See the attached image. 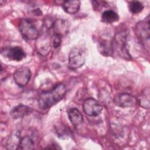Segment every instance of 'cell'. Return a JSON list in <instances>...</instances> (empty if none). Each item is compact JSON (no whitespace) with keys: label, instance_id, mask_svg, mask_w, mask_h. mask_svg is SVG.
<instances>
[{"label":"cell","instance_id":"obj_1","mask_svg":"<svg viewBox=\"0 0 150 150\" xmlns=\"http://www.w3.org/2000/svg\"><path fill=\"white\" fill-rule=\"evenodd\" d=\"M66 92L64 84H58L49 91L42 93L38 98V104L42 110L47 109L61 100Z\"/></svg>","mask_w":150,"mask_h":150},{"label":"cell","instance_id":"obj_2","mask_svg":"<svg viewBox=\"0 0 150 150\" xmlns=\"http://www.w3.org/2000/svg\"><path fill=\"white\" fill-rule=\"evenodd\" d=\"M127 33L122 31L115 34L112 40V52H116L119 56L125 59H131V57L127 47Z\"/></svg>","mask_w":150,"mask_h":150},{"label":"cell","instance_id":"obj_3","mask_svg":"<svg viewBox=\"0 0 150 150\" xmlns=\"http://www.w3.org/2000/svg\"><path fill=\"white\" fill-rule=\"evenodd\" d=\"M145 21L138 22L135 26V35L142 45L149 51V16Z\"/></svg>","mask_w":150,"mask_h":150},{"label":"cell","instance_id":"obj_4","mask_svg":"<svg viewBox=\"0 0 150 150\" xmlns=\"http://www.w3.org/2000/svg\"><path fill=\"white\" fill-rule=\"evenodd\" d=\"M19 30L22 36L27 40L37 39L39 32L33 23L28 19H22L18 24Z\"/></svg>","mask_w":150,"mask_h":150},{"label":"cell","instance_id":"obj_5","mask_svg":"<svg viewBox=\"0 0 150 150\" xmlns=\"http://www.w3.org/2000/svg\"><path fill=\"white\" fill-rule=\"evenodd\" d=\"M85 62V58L82 50L78 47H73L69 55V68L76 70L81 67Z\"/></svg>","mask_w":150,"mask_h":150},{"label":"cell","instance_id":"obj_6","mask_svg":"<svg viewBox=\"0 0 150 150\" xmlns=\"http://www.w3.org/2000/svg\"><path fill=\"white\" fill-rule=\"evenodd\" d=\"M46 32L43 33L39 36L36 42V47L38 52L42 55H47L51 49V42H52V38L50 36V32L46 30Z\"/></svg>","mask_w":150,"mask_h":150},{"label":"cell","instance_id":"obj_7","mask_svg":"<svg viewBox=\"0 0 150 150\" xmlns=\"http://www.w3.org/2000/svg\"><path fill=\"white\" fill-rule=\"evenodd\" d=\"M83 109L87 115L96 117L101 114L103 107L96 100L93 98H88L84 101Z\"/></svg>","mask_w":150,"mask_h":150},{"label":"cell","instance_id":"obj_8","mask_svg":"<svg viewBox=\"0 0 150 150\" xmlns=\"http://www.w3.org/2000/svg\"><path fill=\"white\" fill-rule=\"evenodd\" d=\"M31 77V71L28 67H22L18 69L13 74V79L17 85L24 87L29 81Z\"/></svg>","mask_w":150,"mask_h":150},{"label":"cell","instance_id":"obj_9","mask_svg":"<svg viewBox=\"0 0 150 150\" xmlns=\"http://www.w3.org/2000/svg\"><path fill=\"white\" fill-rule=\"evenodd\" d=\"M137 99L132 95L128 93H121L117 95L114 98V104L120 107L127 108L135 105Z\"/></svg>","mask_w":150,"mask_h":150},{"label":"cell","instance_id":"obj_10","mask_svg":"<svg viewBox=\"0 0 150 150\" xmlns=\"http://www.w3.org/2000/svg\"><path fill=\"white\" fill-rule=\"evenodd\" d=\"M69 23L67 21L63 19H56L53 23L49 32H52V35H57L62 38L69 31Z\"/></svg>","mask_w":150,"mask_h":150},{"label":"cell","instance_id":"obj_11","mask_svg":"<svg viewBox=\"0 0 150 150\" xmlns=\"http://www.w3.org/2000/svg\"><path fill=\"white\" fill-rule=\"evenodd\" d=\"M6 56L11 60L19 62L26 57V53L23 49L18 46L10 47L6 52Z\"/></svg>","mask_w":150,"mask_h":150},{"label":"cell","instance_id":"obj_12","mask_svg":"<svg viewBox=\"0 0 150 150\" xmlns=\"http://www.w3.org/2000/svg\"><path fill=\"white\" fill-rule=\"evenodd\" d=\"M32 110L30 107L25 105H19L15 107L11 111V115L13 119L23 118L32 112Z\"/></svg>","mask_w":150,"mask_h":150},{"label":"cell","instance_id":"obj_13","mask_svg":"<svg viewBox=\"0 0 150 150\" xmlns=\"http://www.w3.org/2000/svg\"><path fill=\"white\" fill-rule=\"evenodd\" d=\"M68 117L70 122L74 127L79 125L83 121V117L81 112L76 108H72L69 110Z\"/></svg>","mask_w":150,"mask_h":150},{"label":"cell","instance_id":"obj_14","mask_svg":"<svg viewBox=\"0 0 150 150\" xmlns=\"http://www.w3.org/2000/svg\"><path fill=\"white\" fill-rule=\"evenodd\" d=\"M150 92L148 87L145 88L139 94L137 99L139 105L145 109H149L150 107Z\"/></svg>","mask_w":150,"mask_h":150},{"label":"cell","instance_id":"obj_15","mask_svg":"<svg viewBox=\"0 0 150 150\" xmlns=\"http://www.w3.org/2000/svg\"><path fill=\"white\" fill-rule=\"evenodd\" d=\"M112 40H109L105 39H101L98 42V50L103 54L107 56L112 53Z\"/></svg>","mask_w":150,"mask_h":150},{"label":"cell","instance_id":"obj_16","mask_svg":"<svg viewBox=\"0 0 150 150\" xmlns=\"http://www.w3.org/2000/svg\"><path fill=\"white\" fill-rule=\"evenodd\" d=\"M64 11L69 14H74L78 12L80 6L79 1H66L62 4Z\"/></svg>","mask_w":150,"mask_h":150},{"label":"cell","instance_id":"obj_17","mask_svg":"<svg viewBox=\"0 0 150 150\" xmlns=\"http://www.w3.org/2000/svg\"><path fill=\"white\" fill-rule=\"evenodd\" d=\"M21 139L18 132H13L7 141L6 147L8 149H17L20 142Z\"/></svg>","mask_w":150,"mask_h":150},{"label":"cell","instance_id":"obj_18","mask_svg":"<svg viewBox=\"0 0 150 150\" xmlns=\"http://www.w3.org/2000/svg\"><path fill=\"white\" fill-rule=\"evenodd\" d=\"M101 19L105 23H111L118 21L119 16L112 10H106L103 12Z\"/></svg>","mask_w":150,"mask_h":150},{"label":"cell","instance_id":"obj_19","mask_svg":"<svg viewBox=\"0 0 150 150\" xmlns=\"http://www.w3.org/2000/svg\"><path fill=\"white\" fill-rule=\"evenodd\" d=\"M34 142L29 137L26 136L22 138L20 141L17 149H34Z\"/></svg>","mask_w":150,"mask_h":150},{"label":"cell","instance_id":"obj_20","mask_svg":"<svg viewBox=\"0 0 150 150\" xmlns=\"http://www.w3.org/2000/svg\"><path fill=\"white\" fill-rule=\"evenodd\" d=\"M144 8V5L141 2L137 1H131L129 4V11L134 14H137L142 12Z\"/></svg>","mask_w":150,"mask_h":150},{"label":"cell","instance_id":"obj_21","mask_svg":"<svg viewBox=\"0 0 150 150\" xmlns=\"http://www.w3.org/2000/svg\"><path fill=\"white\" fill-rule=\"evenodd\" d=\"M52 44L53 47L54 48L58 47L62 43V40L63 38L57 35H52Z\"/></svg>","mask_w":150,"mask_h":150}]
</instances>
